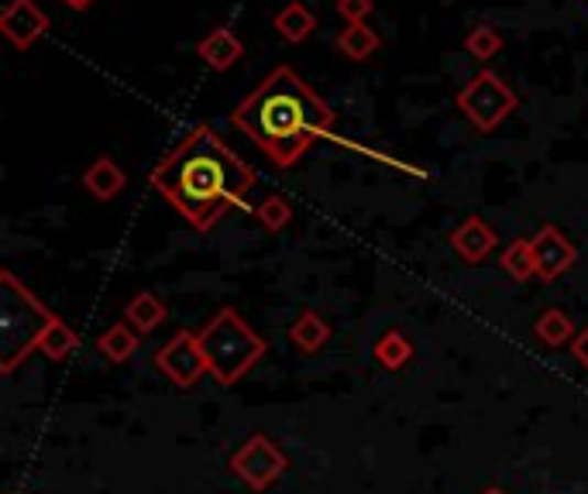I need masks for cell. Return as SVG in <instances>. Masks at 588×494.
<instances>
[{"label":"cell","mask_w":588,"mask_h":494,"mask_svg":"<svg viewBox=\"0 0 588 494\" xmlns=\"http://www.w3.org/2000/svg\"><path fill=\"white\" fill-rule=\"evenodd\" d=\"M537 340L547 343V347H562L575 337V323H571V316L565 309H547L541 319H537Z\"/></svg>","instance_id":"21"},{"label":"cell","mask_w":588,"mask_h":494,"mask_svg":"<svg viewBox=\"0 0 588 494\" xmlns=\"http://www.w3.org/2000/svg\"><path fill=\"white\" fill-rule=\"evenodd\" d=\"M275 28H279V35H283L286 42H293V45H300V42H306L314 32H317V18H314V11L311 8H303V4H286L283 11L275 14Z\"/></svg>","instance_id":"16"},{"label":"cell","mask_w":588,"mask_h":494,"mask_svg":"<svg viewBox=\"0 0 588 494\" xmlns=\"http://www.w3.org/2000/svg\"><path fill=\"white\" fill-rule=\"evenodd\" d=\"M55 323V312L18 282L14 272H0V374H14Z\"/></svg>","instance_id":"3"},{"label":"cell","mask_w":588,"mask_h":494,"mask_svg":"<svg viewBox=\"0 0 588 494\" xmlns=\"http://www.w3.org/2000/svg\"><path fill=\"white\" fill-rule=\"evenodd\" d=\"M76 343H79L76 330L66 323V319L55 316V323L45 330V337H42V343H39V351H42L48 361H66V358L76 351Z\"/></svg>","instance_id":"19"},{"label":"cell","mask_w":588,"mask_h":494,"mask_svg":"<svg viewBox=\"0 0 588 494\" xmlns=\"http://www.w3.org/2000/svg\"><path fill=\"white\" fill-rule=\"evenodd\" d=\"M196 52H200V59L210 66V69H217V73H224V69H231L241 55H244V45H241V39L231 32V28H214V32L196 45Z\"/></svg>","instance_id":"12"},{"label":"cell","mask_w":588,"mask_h":494,"mask_svg":"<svg viewBox=\"0 0 588 494\" xmlns=\"http://www.w3.org/2000/svg\"><path fill=\"white\" fill-rule=\"evenodd\" d=\"M196 337H200L207 367L220 385L241 382V377L265 358V340L251 330L235 309H220Z\"/></svg>","instance_id":"4"},{"label":"cell","mask_w":588,"mask_h":494,"mask_svg":"<svg viewBox=\"0 0 588 494\" xmlns=\"http://www.w3.org/2000/svg\"><path fill=\"white\" fill-rule=\"evenodd\" d=\"M458 110L479 131H496L516 110V94L496 73L482 69V73H475L465 90L458 94Z\"/></svg>","instance_id":"5"},{"label":"cell","mask_w":588,"mask_h":494,"mask_svg":"<svg viewBox=\"0 0 588 494\" xmlns=\"http://www.w3.org/2000/svg\"><path fill=\"white\" fill-rule=\"evenodd\" d=\"M530 244H534V261H537V278L541 282H554L562 278L578 257V248L562 234L557 227H541L534 238H530Z\"/></svg>","instance_id":"8"},{"label":"cell","mask_w":588,"mask_h":494,"mask_svg":"<svg viewBox=\"0 0 588 494\" xmlns=\"http://www.w3.org/2000/svg\"><path fill=\"white\" fill-rule=\"evenodd\" d=\"M231 124L255 141L279 168H290L334 128V110L290 66H279L255 94L238 103Z\"/></svg>","instance_id":"2"},{"label":"cell","mask_w":588,"mask_h":494,"mask_svg":"<svg viewBox=\"0 0 588 494\" xmlns=\"http://www.w3.org/2000/svg\"><path fill=\"white\" fill-rule=\"evenodd\" d=\"M375 48H379V35L372 32L369 24H348L345 32L338 35V52L345 55V59L366 63Z\"/></svg>","instance_id":"17"},{"label":"cell","mask_w":588,"mask_h":494,"mask_svg":"<svg viewBox=\"0 0 588 494\" xmlns=\"http://www.w3.org/2000/svg\"><path fill=\"white\" fill-rule=\"evenodd\" d=\"M255 217L265 230H272V234H279L290 220H293V207L286 196H265L259 207H255Z\"/></svg>","instance_id":"23"},{"label":"cell","mask_w":588,"mask_h":494,"mask_svg":"<svg viewBox=\"0 0 588 494\" xmlns=\"http://www.w3.org/2000/svg\"><path fill=\"white\" fill-rule=\"evenodd\" d=\"M571 354H575V361L588 371V327L571 340Z\"/></svg>","instance_id":"25"},{"label":"cell","mask_w":588,"mask_h":494,"mask_svg":"<svg viewBox=\"0 0 588 494\" xmlns=\"http://www.w3.org/2000/svg\"><path fill=\"white\" fill-rule=\"evenodd\" d=\"M231 471H235V477L244 481L251 491H265V487H272L279 477H283V471H286V453L279 450V447L269 440V436L255 432L241 450H235Z\"/></svg>","instance_id":"6"},{"label":"cell","mask_w":588,"mask_h":494,"mask_svg":"<svg viewBox=\"0 0 588 494\" xmlns=\"http://www.w3.org/2000/svg\"><path fill=\"white\" fill-rule=\"evenodd\" d=\"M255 179V168L244 165L207 124H196L149 176L152 189L173 202L200 234L214 230L224 213L238 207Z\"/></svg>","instance_id":"1"},{"label":"cell","mask_w":588,"mask_h":494,"mask_svg":"<svg viewBox=\"0 0 588 494\" xmlns=\"http://www.w3.org/2000/svg\"><path fill=\"white\" fill-rule=\"evenodd\" d=\"M83 186H87V193H90L94 199L110 202L115 196L124 193L128 176H124V168H121L115 158L100 155V158H94V165H90L87 172H83Z\"/></svg>","instance_id":"11"},{"label":"cell","mask_w":588,"mask_h":494,"mask_svg":"<svg viewBox=\"0 0 588 494\" xmlns=\"http://www.w3.org/2000/svg\"><path fill=\"white\" fill-rule=\"evenodd\" d=\"M496 230L482 220V217H468L465 223H458L451 230V248L461 261H468V265H479V261H486L492 251H496Z\"/></svg>","instance_id":"10"},{"label":"cell","mask_w":588,"mask_h":494,"mask_svg":"<svg viewBox=\"0 0 588 494\" xmlns=\"http://www.w3.org/2000/svg\"><path fill=\"white\" fill-rule=\"evenodd\" d=\"M165 316H170V309H165V303L155 293H138L124 306V323H131L138 333H152L155 327L165 323Z\"/></svg>","instance_id":"13"},{"label":"cell","mask_w":588,"mask_h":494,"mask_svg":"<svg viewBox=\"0 0 588 494\" xmlns=\"http://www.w3.org/2000/svg\"><path fill=\"white\" fill-rule=\"evenodd\" d=\"M465 52L475 55L479 63H486V59H492V55L502 52V35L496 32V28H489V24L471 28L468 39H465Z\"/></svg>","instance_id":"22"},{"label":"cell","mask_w":588,"mask_h":494,"mask_svg":"<svg viewBox=\"0 0 588 494\" xmlns=\"http://www.w3.org/2000/svg\"><path fill=\"white\" fill-rule=\"evenodd\" d=\"M330 340V327L324 323V316L320 312H303L296 323L290 327V343L296 347V351L303 354H317L320 347Z\"/></svg>","instance_id":"15"},{"label":"cell","mask_w":588,"mask_h":494,"mask_svg":"<svg viewBox=\"0 0 588 494\" xmlns=\"http://www.w3.org/2000/svg\"><path fill=\"white\" fill-rule=\"evenodd\" d=\"M482 494H510V491H502V487H486Z\"/></svg>","instance_id":"27"},{"label":"cell","mask_w":588,"mask_h":494,"mask_svg":"<svg viewBox=\"0 0 588 494\" xmlns=\"http://www.w3.org/2000/svg\"><path fill=\"white\" fill-rule=\"evenodd\" d=\"M0 32H4V39L14 48H28L48 32V14L35 0H11V4L0 11Z\"/></svg>","instance_id":"9"},{"label":"cell","mask_w":588,"mask_h":494,"mask_svg":"<svg viewBox=\"0 0 588 494\" xmlns=\"http://www.w3.org/2000/svg\"><path fill=\"white\" fill-rule=\"evenodd\" d=\"M375 358H379V364H382L385 371H400V367H406L410 358H413V343L406 340L403 330H389V333L379 337V343H375Z\"/></svg>","instance_id":"20"},{"label":"cell","mask_w":588,"mask_h":494,"mask_svg":"<svg viewBox=\"0 0 588 494\" xmlns=\"http://www.w3.org/2000/svg\"><path fill=\"white\" fill-rule=\"evenodd\" d=\"M155 367L170 377L176 388H193L200 385V377L210 374L207 367V358H204V347H200V337L196 333H176L165 347L155 351Z\"/></svg>","instance_id":"7"},{"label":"cell","mask_w":588,"mask_h":494,"mask_svg":"<svg viewBox=\"0 0 588 494\" xmlns=\"http://www.w3.org/2000/svg\"><path fill=\"white\" fill-rule=\"evenodd\" d=\"M502 272H507L513 282H530L537 278V261H534V244L530 241H513L499 257Z\"/></svg>","instance_id":"18"},{"label":"cell","mask_w":588,"mask_h":494,"mask_svg":"<svg viewBox=\"0 0 588 494\" xmlns=\"http://www.w3.org/2000/svg\"><path fill=\"white\" fill-rule=\"evenodd\" d=\"M372 0H338V14L348 21V24H366V18L372 14Z\"/></svg>","instance_id":"24"},{"label":"cell","mask_w":588,"mask_h":494,"mask_svg":"<svg viewBox=\"0 0 588 494\" xmlns=\"http://www.w3.org/2000/svg\"><path fill=\"white\" fill-rule=\"evenodd\" d=\"M97 351L110 364H124L138 354V330L131 323H115L97 337Z\"/></svg>","instance_id":"14"},{"label":"cell","mask_w":588,"mask_h":494,"mask_svg":"<svg viewBox=\"0 0 588 494\" xmlns=\"http://www.w3.org/2000/svg\"><path fill=\"white\" fill-rule=\"evenodd\" d=\"M94 4V0H66V8H73V11H87Z\"/></svg>","instance_id":"26"}]
</instances>
